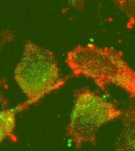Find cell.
<instances>
[{"label":"cell","instance_id":"obj_1","mask_svg":"<svg viewBox=\"0 0 135 151\" xmlns=\"http://www.w3.org/2000/svg\"><path fill=\"white\" fill-rule=\"evenodd\" d=\"M65 63L74 76L91 79L103 91L116 86L135 100V70L115 50L79 45L68 52Z\"/></svg>","mask_w":135,"mask_h":151},{"label":"cell","instance_id":"obj_2","mask_svg":"<svg viewBox=\"0 0 135 151\" xmlns=\"http://www.w3.org/2000/svg\"><path fill=\"white\" fill-rule=\"evenodd\" d=\"M14 78L29 106L61 88L66 80L60 72L54 53L30 40L25 41Z\"/></svg>","mask_w":135,"mask_h":151},{"label":"cell","instance_id":"obj_3","mask_svg":"<svg viewBox=\"0 0 135 151\" xmlns=\"http://www.w3.org/2000/svg\"><path fill=\"white\" fill-rule=\"evenodd\" d=\"M74 104L66 135L79 150L84 144L95 145L98 131L122 117L123 111L88 87L74 90Z\"/></svg>","mask_w":135,"mask_h":151},{"label":"cell","instance_id":"obj_4","mask_svg":"<svg viewBox=\"0 0 135 151\" xmlns=\"http://www.w3.org/2000/svg\"><path fill=\"white\" fill-rule=\"evenodd\" d=\"M122 126L117 137L115 149L117 151H135V105L131 104L122 115Z\"/></svg>","mask_w":135,"mask_h":151},{"label":"cell","instance_id":"obj_5","mask_svg":"<svg viewBox=\"0 0 135 151\" xmlns=\"http://www.w3.org/2000/svg\"><path fill=\"white\" fill-rule=\"evenodd\" d=\"M29 106L25 101L14 108L0 111V143L7 138H9L12 141H17L14 133L16 114Z\"/></svg>","mask_w":135,"mask_h":151},{"label":"cell","instance_id":"obj_6","mask_svg":"<svg viewBox=\"0 0 135 151\" xmlns=\"http://www.w3.org/2000/svg\"><path fill=\"white\" fill-rule=\"evenodd\" d=\"M7 87H8V80L6 78H5V77L0 78V104L5 106L9 105V101L2 94V90L4 88L5 89L7 88Z\"/></svg>","mask_w":135,"mask_h":151}]
</instances>
